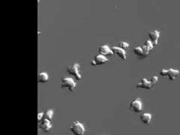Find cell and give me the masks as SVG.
Wrapping results in <instances>:
<instances>
[{"label": "cell", "mask_w": 180, "mask_h": 135, "mask_svg": "<svg viewBox=\"0 0 180 135\" xmlns=\"http://www.w3.org/2000/svg\"><path fill=\"white\" fill-rule=\"evenodd\" d=\"M44 119V113H39L38 115V122H41L43 120V119Z\"/></svg>", "instance_id": "18"}, {"label": "cell", "mask_w": 180, "mask_h": 135, "mask_svg": "<svg viewBox=\"0 0 180 135\" xmlns=\"http://www.w3.org/2000/svg\"><path fill=\"white\" fill-rule=\"evenodd\" d=\"M158 80H159V78H158V77H156V76H155V77H152L150 81L152 82V83L153 84V85H154V84L156 82H157Z\"/></svg>", "instance_id": "19"}, {"label": "cell", "mask_w": 180, "mask_h": 135, "mask_svg": "<svg viewBox=\"0 0 180 135\" xmlns=\"http://www.w3.org/2000/svg\"><path fill=\"white\" fill-rule=\"evenodd\" d=\"M79 66H80L79 64L75 63L72 65L68 66V68H67V71H68V73L71 74V75H73L77 80H80L82 78L81 75H80V74L79 73V71H78Z\"/></svg>", "instance_id": "4"}, {"label": "cell", "mask_w": 180, "mask_h": 135, "mask_svg": "<svg viewBox=\"0 0 180 135\" xmlns=\"http://www.w3.org/2000/svg\"><path fill=\"white\" fill-rule=\"evenodd\" d=\"M38 126H39V128L42 131H44V132H48L52 128L51 122L48 120V119H44L43 120L40 122Z\"/></svg>", "instance_id": "7"}, {"label": "cell", "mask_w": 180, "mask_h": 135, "mask_svg": "<svg viewBox=\"0 0 180 135\" xmlns=\"http://www.w3.org/2000/svg\"><path fill=\"white\" fill-rule=\"evenodd\" d=\"M160 74L162 76H167V77H169L170 80H174L175 79H176V77H178V75L179 74V71L173 68H170L168 69V70H167V69H163V70L160 72Z\"/></svg>", "instance_id": "3"}, {"label": "cell", "mask_w": 180, "mask_h": 135, "mask_svg": "<svg viewBox=\"0 0 180 135\" xmlns=\"http://www.w3.org/2000/svg\"><path fill=\"white\" fill-rule=\"evenodd\" d=\"M119 44L120 45L121 48L124 49V48H127V47H129V44L128 43H126V42H120V43H119Z\"/></svg>", "instance_id": "17"}, {"label": "cell", "mask_w": 180, "mask_h": 135, "mask_svg": "<svg viewBox=\"0 0 180 135\" xmlns=\"http://www.w3.org/2000/svg\"><path fill=\"white\" fill-rule=\"evenodd\" d=\"M153 84L152 83V82L149 80H148L146 78H143L141 80L140 83L139 84H137V88H144V89H149L152 87Z\"/></svg>", "instance_id": "10"}, {"label": "cell", "mask_w": 180, "mask_h": 135, "mask_svg": "<svg viewBox=\"0 0 180 135\" xmlns=\"http://www.w3.org/2000/svg\"><path fill=\"white\" fill-rule=\"evenodd\" d=\"M100 135H106V134H100Z\"/></svg>", "instance_id": "20"}, {"label": "cell", "mask_w": 180, "mask_h": 135, "mask_svg": "<svg viewBox=\"0 0 180 135\" xmlns=\"http://www.w3.org/2000/svg\"><path fill=\"white\" fill-rule=\"evenodd\" d=\"M153 46H154V44H153L152 42L150 40H146L145 45H144V47H143V48L144 49V50H145L146 53L148 54L149 53V51H150V50L153 48Z\"/></svg>", "instance_id": "15"}, {"label": "cell", "mask_w": 180, "mask_h": 135, "mask_svg": "<svg viewBox=\"0 0 180 135\" xmlns=\"http://www.w3.org/2000/svg\"><path fill=\"white\" fill-rule=\"evenodd\" d=\"M98 53L99 54H101V55L103 56L113 55V54L112 49H110L107 45H103V46L99 47Z\"/></svg>", "instance_id": "11"}, {"label": "cell", "mask_w": 180, "mask_h": 135, "mask_svg": "<svg viewBox=\"0 0 180 135\" xmlns=\"http://www.w3.org/2000/svg\"><path fill=\"white\" fill-rule=\"evenodd\" d=\"M49 80V76L46 72H41L38 74V83H47Z\"/></svg>", "instance_id": "13"}, {"label": "cell", "mask_w": 180, "mask_h": 135, "mask_svg": "<svg viewBox=\"0 0 180 135\" xmlns=\"http://www.w3.org/2000/svg\"><path fill=\"white\" fill-rule=\"evenodd\" d=\"M108 62V59L105 56L101 55V54H98V55L95 56V59L91 62V65H100L105 64L106 62Z\"/></svg>", "instance_id": "6"}, {"label": "cell", "mask_w": 180, "mask_h": 135, "mask_svg": "<svg viewBox=\"0 0 180 135\" xmlns=\"http://www.w3.org/2000/svg\"><path fill=\"white\" fill-rule=\"evenodd\" d=\"M53 114H54V112H53V110H48L44 114V119L51 122L52 119H53Z\"/></svg>", "instance_id": "16"}, {"label": "cell", "mask_w": 180, "mask_h": 135, "mask_svg": "<svg viewBox=\"0 0 180 135\" xmlns=\"http://www.w3.org/2000/svg\"><path fill=\"white\" fill-rule=\"evenodd\" d=\"M112 50L113 52V53H115L118 56H119L120 59H122V60H126V53L124 49L121 48V47H113L112 48Z\"/></svg>", "instance_id": "8"}, {"label": "cell", "mask_w": 180, "mask_h": 135, "mask_svg": "<svg viewBox=\"0 0 180 135\" xmlns=\"http://www.w3.org/2000/svg\"><path fill=\"white\" fill-rule=\"evenodd\" d=\"M140 120L143 123H145L146 125H149L150 123L151 120H152V114H149V113H145L143 114L140 116Z\"/></svg>", "instance_id": "12"}, {"label": "cell", "mask_w": 180, "mask_h": 135, "mask_svg": "<svg viewBox=\"0 0 180 135\" xmlns=\"http://www.w3.org/2000/svg\"><path fill=\"white\" fill-rule=\"evenodd\" d=\"M134 53L137 56H146L148 55V54L145 52L144 49L140 47H136L134 49Z\"/></svg>", "instance_id": "14"}, {"label": "cell", "mask_w": 180, "mask_h": 135, "mask_svg": "<svg viewBox=\"0 0 180 135\" xmlns=\"http://www.w3.org/2000/svg\"><path fill=\"white\" fill-rule=\"evenodd\" d=\"M131 110H132L134 113H140V111H142L143 110V104L142 101L140 98H136L134 101H132L130 103V105H129Z\"/></svg>", "instance_id": "5"}, {"label": "cell", "mask_w": 180, "mask_h": 135, "mask_svg": "<svg viewBox=\"0 0 180 135\" xmlns=\"http://www.w3.org/2000/svg\"><path fill=\"white\" fill-rule=\"evenodd\" d=\"M76 83L71 77H65L62 80L61 87L62 89H68V90L72 92L76 89Z\"/></svg>", "instance_id": "2"}, {"label": "cell", "mask_w": 180, "mask_h": 135, "mask_svg": "<svg viewBox=\"0 0 180 135\" xmlns=\"http://www.w3.org/2000/svg\"><path fill=\"white\" fill-rule=\"evenodd\" d=\"M149 37L151 39V41L152 42L154 45H157L158 40H159L160 38V32L158 30H155V31L150 32L149 33Z\"/></svg>", "instance_id": "9"}, {"label": "cell", "mask_w": 180, "mask_h": 135, "mask_svg": "<svg viewBox=\"0 0 180 135\" xmlns=\"http://www.w3.org/2000/svg\"><path fill=\"white\" fill-rule=\"evenodd\" d=\"M70 131L75 135H84L86 130L82 123L78 121H75L70 127Z\"/></svg>", "instance_id": "1"}]
</instances>
